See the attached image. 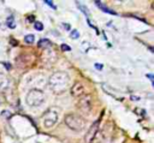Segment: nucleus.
<instances>
[{"label": "nucleus", "instance_id": "nucleus-5", "mask_svg": "<svg viewBox=\"0 0 154 143\" xmlns=\"http://www.w3.org/2000/svg\"><path fill=\"white\" fill-rule=\"evenodd\" d=\"M77 107L81 109V112L83 113H90L91 107H93V102H91V96L90 95H83L79 97L78 102H77Z\"/></svg>", "mask_w": 154, "mask_h": 143}, {"label": "nucleus", "instance_id": "nucleus-14", "mask_svg": "<svg viewBox=\"0 0 154 143\" xmlns=\"http://www.w3.org/2000/svg\"><path fill=\"white\" fill-rule=\"evenodd\" d=\"M78 36H79V32L77 30H72L71 31V38H78Z\"/></svg>", "mask_w": 154, "mask_h": 143}, {"label": "nucleus", "instance_id": "nucleus-11", "mask_svg": "<svg viewBox=\"0 0 154 143\" xmlns=\"http://www.w3.org/2000/svg\"><path fill=\"white\" fill-rule=\"evenodd\" d=\"M6 23H7V25H8L10 29H14L16 24H14V19H13V17H8L7 20H6Z\"/></svg>", "mask_w": 154, "mask_h": 143}, {"label": "nucleus", "instance_id": "nucleus-12", "mask_svg": "<svg viewBox=\"0 0 154 143\" xmlns=\"http://www.w3.org/2000/svg\"><path fill=\"white\" fill-rule=\"evenodd\" d=\"M24 41L26 42V43H29V44H31V43H34V41H35V36L34 35H26L25 37H24Z\"/></svg>", "mask_w": 154, "mask_h": 143}, {"label": "nucleus", "instance_id": "nucleus-18", "mask_svg": "<svg viewBox=\"0 0 154 143\" xmlns=\"http://www.w3.org/2000/svg\"><path fill=\"white\" fill-rule=\"evenodd\" d=\"M147 77H148V78H149V79H150V81H153V76H152V75H150V73H149V75H147Z\"/></svg>", "mask_w": 154, "mask_h": 143}, {"label": "nucleus", "instance_id": "nucleus-1", "mask_svg": "<svg viewBox=\"0 0 154 143\" xmlns=\"http://www.w3.org/2000/svg\"><path fill=\"white\" fill-rule=\"evenodd\" d=\"M69 83H70V78H69L67 73L61 72V71L54 72L48 79V85H49L51 90L57 95L65 93L67 90Z\"/></svg>", "mask_w": 154, "mask_h": 143}, {"label": "nucleus", "instance_id": "nucleus-3", "mask_svg": "<svg viewBox=\"0 0 154 143\" xmlns=\"http://www.w3.org/2000/svg\"><path fill=\"white\" fill-rule=\"evenodd\" d=\"M58 118H59V109L57 107H51L48 108L45 114L42 115L41 118V121H42V125L45 129H51L53 127L57 121H58Z\"/></svg>", "mask_w": 154, "mask_h": 143}, {"label": "nucleus", "instance_id": "nucleus-13", "mask_svg": "<svg viewBox=\"0 0 154 143\" xmlns=\"http://www.w3.org/2000/svg\"><path fill=\"white\" fill-rule=\"evenodd\" d=\"M34 26H35V29H36V30H38V31L43 30V24H42L41 22H35Z\"/></svg>", "mask_w": 154, "mask_h": 143}, {"label": "nucleus", "instance_id": "nucleus-6", "mask_svg": "<svg viewBox=\"0 0 154 143\" xmlns=\"http://www.w3.org/2000/svg\"><path fill=\"white\" fill-rule=\"evenodd\" d=\"M99 124H100V120H96L93 123V125L90 126V129L88 130L87 135H85V142L87 143H91V141L95 138L96 136V132L99 130Z\"/></svg>", "mask_w": 154, "mask_h": 143}, {"label": "nucleus", "instance_id": "nucleus-7", "mask_svg": "<svg viewBox=\"0 0 154 143\" xmlns=\"http://www.w3.org/2000/svg\"><path fill=\"white\" fill-rule=\"evenodd\" d=\"M71 94L76 97H81L84 94V87L81 82H76L72 87H71Z\"/></svg>", "mask_w": 154, "mask_h": 143}, {"label": "nucleus", "instance_id": "nucleus-17", "mask_svg": "<svg viewBox=\"0 0 154 143\" xmlns=\"http://www.w3.org/2000/svg\"><path fill=\"white\" fill-rule=\"evenodd\" d=\"M95 68H97V70H102V64H95Z\"/></svg>", "mask_w": 154, "mask_h": 143}, {"label": "nucleus", "instance_id": "nucleus-19", "mask_svg": "<svg viewBox=\"0 0 154 143\" xmlns=\"http://www.w3.org/2000/svg\"><path fill=\"white\" fill-rule=\"evenodd\" d=\"M64 25H65V26H66V28H65V29H67V30H70V24H64Z\"/></svg>", "mask_w": 154, "mask_h": 143}, {"label": "nucleus", "instance_id": "nucleus-15", "mask_svg": "<svg viewBox=\"0 0 154 143\" xmlns=\"http://www.w3.org/2000/svg\"><path fill=\"white\" fill-rule=\"evenodd\" d=\"M45 2H46V4L48 5V6H51V7L53 8V10H57V6H55V5H54V4L52 2V1H48V0H47V1H45Z\"/></svg>", "mask_w": 154, "mask_h": 143}, {"label": "nucleus", "instance_id": "nucleus-4", "mask_svg": "<svg viewBox=\"0 0 154 143\" xmlns=\"http://www.w3.org/2000/svg\"><path fill=\"white\" fill-rule=\"evenodd\" d=\"M28 106L30 107H37L41 106L45 101V94L42 90L38 89H31L29 90V93L26 94V99H25Z\"/></svg>", "mask_w": 154, "mask_h": 143}, {"label": "nucleus", "instance_id": "nucleus-8", "mask_svg": "<svg viewBox=\"0 0 154 143\" xmlns=\"http://www.w3.org/2000/svg\"><path fill=\"white\" fill-rule=\"evenodd\" d=\"M95 5H96V6H99V7H100L102 11H105V12H108V13H112V14H117L114 11H112V10H109L107 6H105L101 1H95Z\"/></svg>", "mask_w": 154, "mask_h": 143}, {"label": "nucleus", "instance_id": "nucleus-9", "mask_svg": "<svg viewBox=\"0 0 154 143\" xmlns=\"http://www.w3.org/2000/svg\"><path fill=\"white\" fill-rule=\"evenodd\" d=\"M38 47H41L43 49H48L51 47V41H48L47 38H42L38 41Z\"/></svg>", "mask_w": 154, "mask_h": 143}, {"label": "nucleus", "instance_id": "nucleus-16", "mask_svg": "<svg viewBox=\"0 0 154 143\" xmlns=\"http://www.w3.org/2000/svg\"><path fill=\"white\" fill-rule=\"evenodd\" d=\"M61 49H63V50H70L71 48H70V46H67V44H61Z\"/></svg>", "mask_w": 154, "mask_h": 143}, {"label": "nucleus", "instance_id": "nucleus-10", "mask_svg": "<svg viewBox=\"0 0 154 143\" xmlns=\"http://www.w3.org/2000/svg\"><path fill=\"white\" fill-rule=\"evenodd\" d=\"M7 84H8L7 78H6L2 73H0V90H4V89L7 87Z\"/></svg>", "mask_w": 154, "mask_h": 143}, {"label": "nucleus", "instance_id": "nucleus-2", "mask_svg": "<svg viewBox=\"0 0 154 143\" xmlns=\"http://www.w3.org/2000/svg\"><path fill=\"white\" fill-rule=\"evenodd\" d=\"M65 124L69 129L73 131H82L85 127V119L78 114L70 113L65 117Z\"/></svg>", "mask_w": 154, "mask_h": 143}]
</instances>
